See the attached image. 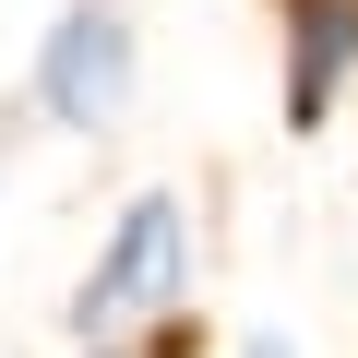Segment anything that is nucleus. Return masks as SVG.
Here are the masks:
<instances>
[{
  "mask_svg": "<svg viewBox=\"0 0 358 358\" xmlns=\"http://www.w3.org/2000/svg\"><path fill=\"white\" fill-rule=\"evenodd\" d=\"M179 287H192V203L179 192H131L108 251H96V275L72 287V322L84 334H131V322L179 310Z\"/></svg>",
  "mask_w": 358,
  "mask_h": 358,
  "instance_id": "obj_1",
  "label": "nucleus"
},
{
  "mask_svg": "<svg viewBox=\"0 0 358 358\" xmlns=\"http://www.w3.org/2000/svg\"><path fill=\"white\" fill-rule=\"evenodd\" d=\"M36 108H48L60 131H108V120L131 108V13H120V0H72V13L48 24V48H36Z\"/></svg>",
  "mask_w": 358,
  "mask_h": 358,
  "instance_id": "obj_2",
  "label": "nucleus"
},
{
  "mask_svg": "<svg viewBox=\"0 0 358 358\" xmlns=\"http://www.w3.org/2000/svg\"><path fill=\"white\" fill-rule=\"evenodd\" d=\"M358 72V0H287V120L322 131Z\"/></svg>",
  "mask_w": 358,
  "mask_h": 358,
  "instance_id": "obj_3",
  "label": "nucleus"
},
{
  "mask_svg": "<svg viewBox=\"0 0 358 358\" xmlns=\"http://www.w3.org/2000/svg\"><path fill=\"white\" fill-rule=\"evenodd\" d=\"M239 358H299V346H287V334H251V346H239Z\"/></svg>",
  "mask_w": 358,
  "mask_h": 358,
  "instance_id": "obj_4",
  "label": "nucleus"
}]
</instances>
